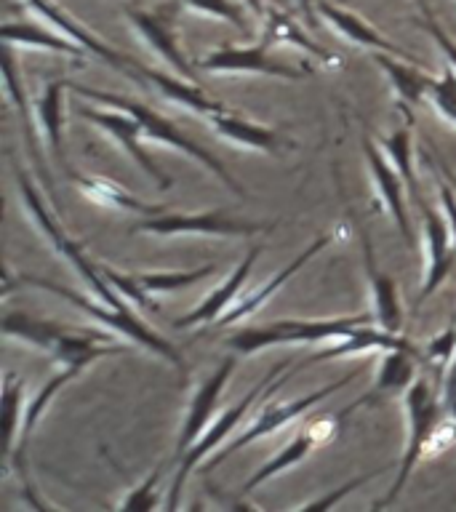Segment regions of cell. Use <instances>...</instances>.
Segmentation results:
<instances>
[{
	"instance_id": "6da1fadb",
	"label": "cell",
	"mask_w": 456,
	"mask_h": 512,
	"mask_svg": "<svg viewBox=\"0 0 456 512\" xmlns=\"http://www.w3.org/2000/svg\"><path fill=\"white\" fill-rule=\"evenodd\" d=\"M403 414H406V448L400 456L398 475L392 480L390 491L374 504V510L390 507L403 494L411 472L416 470V464L422 462L424 456L440 451L446 446V440L448 443L456 440L454 424H443V414H446L443 392H440V384H435L432 379H416L408 387V392L403 395Z\"/></svg>"
},
{
	"instance_id": "7a4b0ae2",
	"label": "cell",
	"mask_w": 456,
	"mask_h": 512,
	"mask_svg": "<svg viewBox=\"0 0 456 512\" xmlns=\"http://www.w3.org/2000/svg\"><path fill=\"white\" fill-rule=\"evenodd\" d=\"M3 334L19 339L32 350L46 352L62 366H75L80 371H86L96 360L128 352V344H118L112 334L64 326V323L35 318L27 312H8L3 318Z\"/></svg>"
},
{
	"instance_id": "3957f363",
	"label": "cell",
	"mask_w": 456,
	"mask_h": 512,
	"mask_svg": "<svg viewBox=\"0 0 456 512\" xmlns=\"http://www.w3.org/2000/svg\"><path fill=\"white\" fill-rule=\"evenodd\" d=\"M70 88L78 96L88 99V102H99V104H104V107H118V110L131 112V115H134V118L142 123L144 139H150V142H158V144H166V147H171V150H179L182 155H187V158H192L195 163H200V166L206 168V171H211V174H214L222 184H227L232 192H238L240 198H246V192H243V187L238 184V179H232L230 171L224 168L222 160L216 158L211 150H206L203 144L195 142L190 134H184L182 128L176 126L171 118L160 115V112H155L152 107H147L144 102H139V99H131V96L107 94V91L80 86V83H70Z\"/></svg>"
},
{
	"instance_id": "277c9868",
	"label": "cell",
	"mask_w": 456,
	"mask_h": 512,
	"mask_svg": "<svg viewBox=\"0 0 456 512\" xmlns=\"http://www.w3.org/2000/svg\"><path fill=\"white\" fill-rule=\"evenodd\" d=\"M374 323L371 312L366 315H344V318H283L264 323V326L240 328L227 336V347L238 355L272 350L280 344H328L334 339L352 334L355 328Z\"/></svg>"
},
{
	"instance_id": "5b68a950",
	"label": "cell",
	"mask_w": 456,
	"mask_h": 512,
	"mask_svg": "<svg viewBox=\"0 0 456 512\" xmlns=\"http://www.w3.org/2000/svg\"><path fill=\"white\" fill-rule=\"evenodd\" d=\"M19 286L43 288V291H48V294L62 296V299H67L72 307H78L80 312H86L91 320L102 323V326H107L110 331H115V334L126 336L128 342L139 344L142 350L168 360V363H171L174 368H179L182 374L187 371V368H184L182 355H179V350H176L174 344L168 342V339H163L158 331H152L144 320L136 318L134 310H120V307H112V304H107L104 299H99V296L91 299V296H83L78 294V291H72V288L59 286V283H54V280L38 278V275H19Z\"/></svg>"
},
{
	"instance_id": "8992f818",
	"label": "cell",
	"mask_w": 456,
	"mask_h": 512,
	"mask_svg": "<svg viewBox=\"0 0 456 512\" xmlns=\"http://www.w3.org/2000/svg\"><path fill=\"white\" fill-rule=\"evenodd\" d=\"M14 179H16V187H19V200H22L24 211H27V216L35 222V227L43 232V238L54 246L56 254L62 256V259H67V262L75 267V272H78L80 278L86 280L88 286H91V291H94L99 299H104V302L112 304V307H120V310H131V304H128L126 299H123V296H120L110 283H107V278H104L102 270H99V264L88 262L83 246L75 243V240H72L62 227H59L54 214L48 211L43 198H40L38 187L32 184L30 176L24 174L22 168L16 166V163H14Z\"/></svg>"
},
{
	"instance_id": "52a82bcc",
	"label": "cell",
	"mask_w": 456,
	"mask_h": 512,
	"mask_svg": "<svg viewBox=\"0 0 456 512\" xmlns=\"http://www.w3.org/2000/svg\"><path fill=\"white\" fill-rule=\"evenodd\" d=\"M272 230L270 222H246L235 219L227 211H195V214H174L163 211L158 216H147L142 222L128 227V232H144L152 238H248L256 232Z\"/></svg>"
},
{
	"instance_id": "ba28073f",
	"label": "cell",
	"mask_w": 456,
	"mask_h": 512,
	"mask_svg": "<svg viewBox=\"0 0 456 512\" xmlns=\"http://www.w3.org/2000/svg\"><path fill=\"white\" fill-rule=\"evenodd\" d=\"M355 376H358V371H350V374H344L342 379H336V382L326 384V387H320L318 392H310V395H304V398L288 400V403H275V400L264 403V408L259 411V416H256L254 422L243 424V430H240L238 435H235V438H232L230 443L222 448V451H216V454L211 456L208 470L219 467L224 459H230L232 454H238V451H243L246 446H251L254 440L267 438V435H275V432H280L283 427H288V424L294 422V419H299V416L307 414L310 408L320 406L323 400L331 398L334 392L342 390L344 384H350Z\"/></svg>"
},
{
	"instance_id": "9c48e42d",
	"label": "cell",
	"mask_w": 456,
	"mask_h": 512,
	"mask_svg": "<svg viewBox=\"0 0 456 512\" xmlns=\"http://www.w3.org/2000/svg\"><path fill=\"white\" fill-rule=\"evenodd\" d=\"M280 371H283V368H272L270 374L264 376L262 382L256 384L254 390H248L246 395H243V398L235 403V406H230L227 411H224V414L216 416L214 422L206 427V432L200 435L198 443H195V446H192L190 451L182 456V459H179V470H176L174 483H171V496H168V507H171V510H176V507H179V496H182L184 483L190 480L192 470H195L198 464L206 462L208 456L214 454L216 448L222 446L224 440H227V435H230L235 427H243V416L251 411V406H254V403H259L262 392L267 390V384H270L272 379L280 374Z\"/></svg>"
},
{
	"instance_id": "30bf717a",
	"label": "cell",
	"mask_w": 456,
	"mask_h": 512,
	"mask_svg": "<svg viewBox=\"0 0 456 512\" xmlns=\"http://www.w3.org/2000/svg\"><path fill=\"white\" fill-rule=\"evenodd\" d=\"M75 115L83 120H88L91 126L99 128L102 134H107L112 142L120 144V150L131 155L136 166L142 168L144 174L150 176L152 182L158 184L160 190H168L171 187V176H166V171L152 160L150 150H144L142 139V123L126 110H118V107H110V110H104V107H94V104H78L75 107Z\"/></svg>"
},
{
	"instance_id": "8fae6325",
	"label": "cell",
	"mask_w": 456,
	"mask_h": 512,
	"mask_svg": "<svg viewBox=\"0 0 456 512\" xmlns=\"http://www.w3.org/2000/svg\"><path fill=\"white\" fill-rule=\"evenodd\" d=\"M198 72H214V75H267L280 80H302L310 72L299 70L294 64L270 54V46H222L208 51L203 59L195 62Z\"/></svg>"
},
{
	"instance_id": "7c38bea8",
	"label": "cell",
	"mask_w": 456,
	"mask_h": 512,
	"mask_svg": "<svg viewBox=\"0 0 456 512\" xmlns=\"http://www.w3.org/2000/svg\"><path fill=\"white\" fill-rule=\"evenodd\" d=\"M99 270L107 278L115 291L126 299L131 307H142V310H155L152 294H168V291H179L187 288L198 280L214 275V264H203L198 270H171V272H120L112 267L99 264Z\"/></svg>"
},
{
	"instance_id": "4fadbf2b",
	"label": "cell",
	"mask_w": 456,
	"mask_h": 512,
	"mask_svg": "<svg viewBox=\"0 0 456 512\" xmlns=\"http://www.w3.org/2000/svg\"><path fill=\"white\" fill-rule=\"evenodd\" d=\"M24 3H27V6H30L32 11H35L40 19H43V22L51 24L56 32H62V35H67L70 40H75L78 46L86 48L88 54L110 64L112 70H118L123 78L134 80V83H139V86L147 88L144 78L139 75V59L120 54V51H115L112 46H107L102 38H96L94 32L86 30V27H83V24H80L75 16L67 14L64 8L56 6L54 0H24Z\"/></svg>"
},
{
	"instance_id": "5bb4252c",
	"label": "cell",
	"mask_w": 456,
	"mask_h": 512,
	"mask_svg": "<svg viewBox=\"0 0 456 512\" xmlns=\"http://www.w3.org/2000/svg\"><path fill=\"white\" fill-rule=\"evenodd\" d=\"M422 243H424V278L419 288L416 307H422L435 291H438L456 267V240L451 235L446 216L432 211L422 203Z\"/></svg>"
},
{
	"instance_id": "9a60e30c",
	"label": "cell",
	"mask_w": 456,
	"mask_h": 512,
	"mask_svg": "<svg viewBox=\"0 0 456 512\" xmlns=\"http://www.w3.org/2000/svg\"><path fill=\"white\" fill-rule=\"evenodd\" d=\"M235 355H238V352L227 355L214 371H208L206 379H203L190 395L182 427H179V435H176V456H179V459L198 443L200 435H203L208 424H211V416H214V408L219 406V398H222L224 387H227L230 376L235 374V368H238V358H235Z\"/></svg>"
},
{
	"instance_id": "2e32d148",
	"label": "cell",
	"mask_w": 456,
	"mask_h": 512,
	"mask_svg": "<svg viewBox=\"0 0 456 512\" xmlns=\"http://www.w3.org/2000/svg\"><path fill=\"white\" fill-rule=\"evenodd\" d=\"M342 422H344V416L339 414V416H318V419H312V422L304 424L302 432H296L294 438L288 440L286 446L280 448L270 462H264L262 467L248 478V483L243 486V494H251L254 488L264 486L267 480L278 478V475H283L286 470H291V467H296L299 462H304L315 448L323 446V443H328V440L334 438L336 432H339V427H342Z\"/></svg>"
},
{
	"instance_id": "e0dca14e",
	"label": "cell",
	"mask_w": 456,
	"mask_h": 512,
	"mask_svg": "<svg viewBox=\"0 0 456 512\" xmlns=\"http://www.w3.org/2000/svg\"><path fill=\"white\" fill-rule=\"evenodd\" d=\"M259 254H262V246L248 248V254L243 256V262H240L238 267L211 291V294L203 296L198 307H192L190 312L179 315V318L174 320V328L187 331V328L214 326V323H219L224 312L230 310L232 304L240 299V294H243V286H246V280L251 278V270H254Z\"/></svg>"
},
{
	"instance_id": "ac0fdd59",
	"label": "cell",
	"mask_w": 456,
	"mask_h": 512,
	"mask_svg": "<svg viewBox=\"0 0 456 512\" xmlns=\"http://www.w3.org/2000/svg\"><path fill=\"white\" fill-rule=\"evenodd\" d=\"M360 147H363V158H366V166L371 171V179H374L376 198H379L384 211L392 216V222L398 224L403 240H411V224H408L406 214V182H403V176L398 174V168L392 166V160L384 158V152L379 150V142H376L374 136L363 134Z\"/></svg>"
},
{
	"instance_id": "d6986e66",
	"label": "cell",
	"mask_w": 456,
	"mask_h": 512,
	"mask_svg": "<svg viewBox=\"0 0 456 512\" xmlns=\"http://www.w3.org/2000/svg\"><path fill=\"white\" fill-rule=\"evenodd\" d=\"M206 120L208 126L214 128V134H219L224 142L235 144V147H246V150L264 152V155H278V152H286L294 147V142L286 139L280 131L254 123L243 112L230 110V107L208 115Z\"/></svg>"
},
{
	"instance_id": "ffe728a7",
	"label": "cell",
	"mask_w": 456,
	"mask_h": 512,
	"mask_svg": "<svg viewBox=\"0 0 456 512\" xmlns=\"http://www.w3.org/2000/svg\"><path fill=\"white\" fill-rule=\"evenodd\" d=\"M416 358H419V355H414V352L408 350H384L379 363H376V374L371 390L344 408V419L360 406H374V403L392 398V395H406L408 387L419 379V376H416Z\"/></svg>"
},
{
	"instance_id": "44dd1931",
	"label": "cell",
	"mask_w": 456,
	"mask_h": 512,
	"mask_svg": "<svg viewBox=\"0 0 456 512\" xmlns=\"http://www.w3.org/2000/svg\"><path fill=\"white\" fill-rule=\"evenodd\" d=\"M128 22L134 24V30L142 35V40L147 46L155 51V54L163 59V62L176 72V75H182L187 80H195V64L187 62V56L182 54V48H179V40H176L174 27L168 24V19H163L160 14H152V11H139V8H126Z\"/></svg>"
},
{
	"instance_id": "7402d4cb",
	"label": "cell",
	"mask_w": 456,
	"mask_h": 512,
	"mask_svg": "<svg viewBox=\"0 0 456 512\" xmlns=\"http://www.w3.org/2000/svg\"><path fill=\"white\" fill-rule=\"evenodd\" d=\"M384 350H408L419 355L416 344L403 334H390V331H382L376 328L374 323L368 326L355 328L352 334L342 336V339H334L328 342L326 347H320L318 352H312L310 358L304 360V366H312V363H320V360H334V358H347V355H363V352H384Z\"/></svg>"
},
{
	"instance_id": "603a6c76",
	"label": "cell",
	"mask_w": 456,
	"mask_h": 512,
	"mask_svg": "<svg viewBox=\"0 0 456 512\" xmlns=\"http://www.w3.org/2000/svg\"><path fill=\"white\" fill-rule=\"evenodd\" d=\"M334 238H336L334 232H323V238L312 240L310 246L304 248L302 254L296 256L294 262H288L286 267H283V270L275 272V275H272V278L267 280L264 286H259V288H256V291H251V294H240L238 302L232 304L230 310H227L222 315V320H219V326H232V323H238V320L248 318V315H254V312L262 310L264 304H267V299H272V296L278 294L280 288L286 286L288 280L294 278L296 272L302 270L304 264L310 262L312 256L320 254V251H323V248H326L328 243H334Z\"/></svg>"
},
{
	"instance_id": "cb8c5ba5",
	"label": "cell",
	"mask_w": 456,
	"mask_h": 512,
	"mask_svg": "<svg viewBox=\"0 0 456 512\" xmlns=\"http://www.w3.org/2000/svg\"><path fill=\"white\" fill-rule=\"evenodd\" d=\"M363 262H366V275H368V288H371V318L374 326L390 334H400L403 328V304H400L398 286L387 272L379 270L376 264V254L371 248V240L363 232Z\"/></svg>"
},
{
	"instance_id": "d4e9b609",
	"label": "cell",
	"mask_w": 456,
	"mask_h": 512,
	"mask_svg": "<svg viewBox=\"0 0 456 512\" xmlns=\"http://www.w3.org/2000/svg\"><path fill=\"white\" fill-rule=\"evenodd\" d=\"M374 62L379 64V70L387 75L392 86V94L403 104V110L414 118V107H419L422 102H427L432 86H435V78L427 75V72L419 67V62H411V59H400L395 54H374Z\"/></svg>"
},
{
	"instance_id": "484cf974",
	"label": "cell",
	"mask_w": 456,
	"mask_h": 512,
	"mask_svg": "<svg viewBox=\"0 0 456 512\" xmlns=\"http://www.w3.org/2000/svg\"><path fill=\"white\" fill-rule=\"evenodd\" d=\"M139 75L144 78L147 88H155V91H160V94L166 96L168 102L179 104V107L195 112L200 118H208V115H214V112L227 110L222 102L211 99L195 80H187L182 78V75H171V72H160L142 62H139Z\"/></svg>"
},
{
	"instance_id": "4316f807",
	"label": "cell",
	"mask_w": 456,
	"mask_h": 512,
	"mask_svg": "<svg viewBox=\"0 0 456 512\" xmlns=\"http://www.w3.org/2000/svg\"><path fill=\"white\" fill-rule=\"evenodd\" d=\"M318 16H323V22L336 32V35H342L344 40H350L352 46L368 48V51H374V54H395L400 59H411L416 62L414 56H408L406 51H400L398 46H392L390 40L379 35V32L366 22V19H360L358 14H352L347 8L334 6V3H328V0H318Z\"/></svg>"
},
{
	"instance_id": "83f0119b",
	"label": "cell",
	"mask_w": 456,
	"mask_h": 512,
	"mask_svg": "<svg viewBox=\"0 0 456 512\" xmlns=\"http://www.w3.org/2000/svg\"><path fill=\"white\" fill-rule=\"evenodd\" d=\"M72 184L78 187V192L86 200H91L94 206L110 208V211H123V214H144V216H158L163 211H168L166 206L160 203H147V200H139L136 195H131L128 190H123L120 184L110 182V179H102V176H80L70 174Z\"/></svg>"
},
{
	"instance_id": "f1b7e54d",
	"label": "cell",
	"mask_w": 456,
	"mask_h": 512,
	"mask_svg": "<svg viewBox=\"0 0 456 512\" xmlns=\"http://www.w3.org/2000/svg\"><path fill=\"white\" fill-rule=\"evenodd\" d=\"M3 46L11 48H30V51H48V54L72 56V59H86L88 51L78 46L75 40L56 30H48L43 24L32 22H6L0 27Z\"/></svg>"
},
{
	"instance_id": "f546056e",
	"label": "cell",
	"mask_w": 456,
	"mask_h": 512,
	"mask_svg": "<svg viewBox=\"0 0 456 512\" xmlns=\"http://www.w3.org/2000/svg\"><path fill=\"white\" fill-rule=\"evenodd\" d=\"M64 88H70L67 78L51 80L40 91L38 99L32 102V112H35V123H38L40 134L46 136L48 147L59 158H62L64 150Z\"/></svg>"
},
{
	"instance_id": "4dcf8cb0",
	"label": "cell",
	"mask_w": 456,
	"mask_h": 512,
	"mask_svg": "<svg viewBox=\"0 0 456 512\" xmlns=\"http://www.w3.org/2000/svg\"><path fill=\"white\" fill-rule=\"evenodd\" d=\"M3 80H6L8 99L14 102L16 112H19V120H22L24 139H27V147H30L32 158L38 160V166L46 171V158L40 155V147H38L40 128H38V123H35V112H32L30 102H27V94H24L22 75H19V70H16L11 46H3ZM46 176H48V171H46ZM48 182H51V176H48Z\"/></svg>"
},
{
	"instance_id": "1f68e13d",
	"label": "cell",
	"mask_w": 456,
	"mask_h": 512,
	"mask_svg": "<svg viewBox=\"0 0 456 512\" xmlns=\"http://www.w3.org/2000/svg\"><path fill=\"white\" fill-rule=\"evenodd\" d=\"M262 43L264 46H294V48H302L307 54L318 56L323 62L328 64H339L334 54H328L326 48L315 46L304 30L299 27V22H294L291 16L283 14V11H267L264 14V32H262Z\"/></svg>"
},
{
	"instance_id": "d6a6232c",
	"label": "cell",
	"mask_w": 456,
	"mask_h": 512,
	"mask_svg": "<svg viewBox=\"0 0 456 512\" xmlns=\"http://www.w3.org/2000/svg\"><path fill=\"white\" fill-rule=\"evenodd\" d=\"M411 123L414 120H408L406 126L395 128L392 134L382 136V139H376L379 147H384L387 152V158L392 160V166L398 168V174L403 176V182H406V190L411 192V198L416 200V206H422V192H419V179H416L414 171V136H411Z\"/></svg>"
},
{
	"instance_id": "836d02e7",
	"label": "cell",
	"mask_w": 456,
	"mask_h": 512,
	"mask_svg": "<svg viewBox=\"0 0 456 512\" xmlns=\"http://www.w3.org/2000/svg\"><path fill=\"white\" fill-rule=\"evenodd\" d=\"M3 424H6V443H3V467H11L16 454V443H19V432H22L24 419V379L16 374H6L3 384Z\"/></svg>"
},
{
	"instance_id": "e575fe53",
	"label": "cell",
	"mask_w": 456,
	"mask_h": 512,
	"mask_svg": "<svg viewBox=\"0 0 456 512\" xmlns=\"http://www.w3.org/2000/svg\"><path fill=\"white\" fill-rule=\"evenodd\" d=\"M163 464H158L155 470L147 475V478L139 483L136 488H131V491H126V496L118 502V510H155L160 504V478H163Z\"/></svg>"
},
{
	"instance_id": "d590c367",
	"label": "cell",
	"mask_w": 456,
	"mask_h": 512,
	"mask_svg": "<svg viewBox=\"0 0 456 512\" xmlns=\"http://www.w3.org/2000/svg\"><path fill=\"white\" fill-rule=\"evenodd\" d=\"M179 6L198 11V14L214 16V19H222L227 24H235L240 32H248V19L238 0H179Z\"/></svg>"
},
{
	"instance_id": "8d00e7d4",
	"label": "cell",
	"mask_w": 456,
	"mask_h": 512,
	"mask_svg": "<svg viewBox=\"0 0 456 512\" xmlns=\"http://www.w3.org/2000/svg\"><path fill=\"white\" fill-rule=\"evenodd\" d=\"M427 102L432 104V110L438 112L440 118L456 128V72L451 67H446V72L435 78V86H432Z\"/></svg>"
},
{
	"instance_id": "74e56055",
	"label": "cell",
	"mask_w": 456,
	"mask_h": 512,
	"mask_svg": "<svg viewBox=\"0 0 456 512\" xmlns=\"http://www.w3.org/2000/svg\"><path fill=\"white\" fill-rule=\"evenodd\" d=\"M416 6H419V11H422V24H424V30L430 32L432 40H435V46L440 48V54L446 56V62L448 67L456 72V40L448 35L443 27H440V22L435 19V14L430 11V6L424 3V0H416Z\"/></svg>"
},
{
	"instance_id": "f35d334b",
	"label": "cell",
	"mask_w": 456,
	"mask_h": 512,
	"mask_svg": "<svg viewBox=\"0 0 456 512\" xmlns=\"http://www.w3.org/2000/svg\"><path fill=\"white\" fill-rule=\"evenodd\" d=\"M424 355H427V360H430L432 366L438 368V371H446L456 355V326L446 328L443 334L435 336V339L427 344Z\"/></svg>"
},
{
	"instance_id": "ab89813d",
	"label": "cell",
	"mask_w": 456,
	"mask_h": 512,
	"mask_svg": "<svg viewBox=\"0 0 456 512\" xmlns=\"http://www.w3.org/2000/svg\"><path fill=\"white\" fill-rule=\"evenodd\" d=\"M379 472H382V470H371V472H366V475H358V478H352L350 483H344L342 488H334L331 494L318 496V499H310V502L299 504V507H302V510H328V507H334L336 502H342L344 496H350L355 488L366 486L368 480H374Z\"/></svg>"
},
{
	"instance_id": "60d3db41",
	"label": "cell",
	"mask_w": 456,
	"mask_h": 512,
	"mask_svg": "<svg viewBox=\"0 0 456 512\" xmlns=\"http://www.w3.org/2000/svg\"><path fill=\"white\" fill-rule=\"evenodd\" d=\"M440 392H443L446 419L454 424V430H456V355H454V360H451V366L446 368V374H443V382H440Z\"/></svg>"
},
{
	"instance_id": "b9f144b4",
	"label": "cell",
	"mask_w": 456,
	"mask_h": 512,
	"mask_svg": "<svg viewBox=\"0 0 456 512\" xmlns=\"http://www.w3.org/2000/svg\"><path fill=\"white\" fill-rule=\"evenodd\" d=\"M438 192H440V206H443V216H446L448 227H451V235L456 240V190L451 184L438 176Z\"/></svg>"
},
{
	"instance_id": "7bdbcfd3",
	"label": "cell",
	"mask_w": 456,
	"mask_h": 512,
	"mask_svg": "<svg viewBox=\"0 0 456 512\" xmlns=\"http://www.w3.org/2000/svg\"><path fill=\"white\" fill-rule=\"evenodd\" d=\"M299 3V11H302L304 22L310 24V27H315L318 24V3L315 0H296Z\"/></svg>"
}]
</instances>
